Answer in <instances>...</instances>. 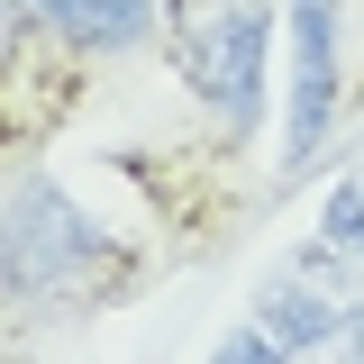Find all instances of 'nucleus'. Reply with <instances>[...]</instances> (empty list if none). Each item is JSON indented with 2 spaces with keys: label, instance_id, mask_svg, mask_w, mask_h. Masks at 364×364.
<instances>
[{
  "label": "nucleus",
  "instance_id": "f257e3e1",
  "mask_svg": "<svg viewBox=\"0 0 364 364\" xmlns=\"http://www.w3.org/2000/svg\"><path fill=\"white\" fill-rule=\"evenodd\" d=\"M109 264H119V237L64 182H18L0 200V291L9 301H64Z\"/></svg>",
  "mask_w": 364,
  "mask_h": 364
},
{
  "label": "nucleus",
  "instance_id": "f03ea898",
  "mask_svg": "<svg viewBox=\"0 0 364 364\" xmlns=\"http://www.w3.org/2000/svg\"><path fill=\"white\" fill-rule=\"evenodd\" d=\"M273 0H200L173 28V73L200 91V109L228 136H255L264 119V73H273Z\"/></svg>",
  "mask_w": 364,
  "mask_h": 364
},
{
  "label": "nucleus",
  "instance_id": "7ed1b4c3",
  "mask_svg": "<svg viewBox=\"0 0 364 364\" xmlns=\"http://www.w3.org/2000/svg\"><path fill=\"white\" fill-rule=\"evenodd\" d=\"M255 328L291 364H364V273L337 246L273 264L264 291H255Z\"/></svg>",
  "mask_w": 364,
  "mask_h": 364
},
{
  "label": "nucleus",
  "instance_id": "20e7f679",
  "mask_svg": "<svg viewBox=\"0 0 364 364\" xmlns=\"http://www.w3.org/2000/svg\"><path fill=\"white\" fill-rule=\"evenodd\" d=\"M282 37H291V128L282 155L310 164L328 119H337V73H346V9L337 0H282Z\"/></svg>",
  "mask_w": 364,
  "mask_h": 364
},
{
  "label": "nucleus",
  "instance_id": "39448f33",
  "mask_svg": "<svg viewBox=\"0 0 364 364\" xmlns=\"http://www.w3.org/2000/svg\"><path fill=\"white\" fill-rule=\"evenodd\" d=\"M28 18H37L46 37L64 46H91V55H128L164 28V0H28Z\"/></svg>",
  "mask_w": 364,
  "mask_h": 364
},
{
  "label": "nucleus",
  "instance_id": "423d86ee",
  "mask_svg": "<svg viewBox=\"0 0 364 364\" xmlns=\"http://www.w3.org/2000/svg\"><path fill=\"white\" fill-rule=\"evenodd\" d=\"M318 246H337V255L364 273V173L328 182V200H318Z\"/></svg>",
  "mask_w": 364,
  "mask_h": 364
},
{
  "label": "nucleus",
  "instance_id": "0eeeda50",
  "mask_svg": "<svg viewBox=\"0 0 364 364\" xmlns=\"http://www.w3.org/2000/svg\"><path fill=\"white\" fill-rule=\"evenodd\" d=\"M210 364H291V355H282V346H273L264 328H255V318H246V328H228L219 346H210Z\"/></svg>",
  "mask_w": 364,
  "mask_h": 364
},
{
  "label": "nucleus",
  "instance_id": "6e6552de",
  "mask_svg": "<svg viewBox=\"0 0 364 364\" xmlns=\"http://www.w3.org/2000/svg\"><path fill=\"white\" fill-rule=\"evenodd\" d=\"M28 28H37V18H28V0H0V55L28 37Z\"/></svg>",
  "mask_w": 364,
  "mask_h": 364
}]
</instances>
